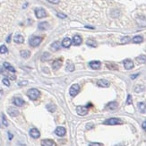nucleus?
I'll use <instances>...</instances> for the list:
<instances>
[{
	"label": "nucleus",
	"mask_w": 146,
	"mask_h": 146,
	"mask_svg": "<svg viewBox=\"0 0 146 146\" xmlns=\"http://www.w3.org/2000/svg\"><path fill=\"white\" fill-rule=\"evenodd\" d=\"M27 83H28L27 81H22V82H21V83H19V86H23V85H26Z\"/></svg>",
	"instance_id": "39"
},
{
	"label": "nucleus",
	"mask_w": 146,
	"mask_h": 146,
	"mask_svg": "<svg viewBox=\"0 0 146 146\" xmlns=\"http://www.w3.org/2000/svg\"><path fill=\"white\" fill-rule=\"evenodd\" d=\"M86 44L90 47H97V42L93 40H88L86 42Z\"/></svg>",
	"instance_id": "27"
},
{
	"label": "nucleus",
	"mask_w": 146,
	"mask_h": 146,
	"mask_svg": "<svg viewBox=\"0 0 146 146\" xmlns=\"http://www.w3.org/2000/svg\"><path fill=\"white\" fill-rule=\"evenodd\" d=\"M139 74H136V75H131V78H132V79H134V78H136V77H137V75H138Z\"/></svg>",
	"instance_id": "42"
},
{
	"label": "nucleus",
	"mask_w": 146,
	"mask_h": 146,
	"mask_svg": "<svg viewBox=\"0 0 146 146\" xmlns=\"http://www.w3.org/2000/svg\"><path fill=\"white\" fill-rule=\"evenodd\" d=\"M116 146H125V145H123V144H117V145H116Z\"/></svg>",
	"instance_id": "45"
},
{
	"label": "nucleus",
	"mask_w": 146,
	"mask_h": 146,
	"mask_svg": "<svg viewBox=\"0 0 146 146\" xmlns=\"http://www.w3.org/2000/svg\"><path fill=\"white\" fill-rule=\"evenodd\" d=\"M13 102H14V104L17 107H22L24 105V101L22 99V98H20V97H16V98H14Z\"/></svg>",
	"instance_id": "10"
},
{
	"label": "nucleus",
	"mask_w": 146,
	"mask_h": 146,
	"mask_svg": "<svg viewBox=\"0 0 146 146\" xmlns=\"http://www.w3.org/2000/svg\"><path fill=\"white\" fill-rule=\"evenodd\" d=\"M8 134H9V139H10V140H11V139L13 138V135H12V134H10V133H8Z\"/></svg>",
	"instance_id": "44"
},
{
	"label": "nucleus",
	"mask_w": 146,
	"mask_h": 146,
	"mask_svg": "<svg viewBox=\"0 0 146 146\" xmlns=\"http://www.w3.org/2000/svg\"><path fill=\"white\" fill-rule=\"evenodd\" d=\"M7 112L11 116H16L19 115V111L16 109H14V108H9V109H7Z\"/></svg>",
	"instance_id": "18"
},
{
	"label": "nucleus",
	"mask_w": 146,
	"mask_h": 146,
	"mask_svg": "<svg viewBox=\"0 0 146 146\" xmlns=\"http://www.w3.org/2000/svg\"><path fill=\"white\" fill-rule=\"evenodd\" d=\"M124 67L126 68V70H130V69H132L133 67H134V63H133V61L132 60H130V59H126V60H124Z\"/></svg>",
	"instance_id": "9"
},
{
	"label": "nucleus",
	"mask_w": 146,
	"mask_h": 146,
	"mask_svg": "<svg viewBox=\"0 0 146 146\" xmlns=\"http://www.w3.org/2000/svg\"><path fill=\"white\" fill-rule=\"evenodd\" d=\"M105 125H109V126H114V125H119L122 124V121L118 118H109L108 120L104 121Z\"/></svg>",
	"instance_id": "6"
},
{
	"label": "nucleus",
	"mask_w": 146,
	"mask_h": 146,
	"mask_svg": "<svg viewBox=\"0 0 146 146\" xmlns=\"http://www.w3.org/2000/svg\"><path fill=\"white\" fill-rule=\"evenodd\" d=\"M142 40H143V39H142V36H135L133 39V42L134 43H141V42H142Z\"/></svg>",
	"instance_id": "25"
},
{
	"label": "nucleus",
	"mask_w": 146,
	"mask_h": 146,
	"mask_svg": "<svg viewBox=\"0 0 146 146\" xmlns=\"http://www.w3.org/2000/svg\"><path fill=\"white\" fill-rule=\"evenodd\" d=\"M47 1L50 3H51V4H58L60 0H47Z\"/></svg>",
	"instance_id": "36"
},
{
	"label": "nucleus",
	"mask_w": 146,
	"mask_h": 146,
	"mask_svg": "<svg viewBox=\"0 0 146 146\" xmlns=\"http://www.w3.org/2000/svg\"><path fill=\"white\" fill-rule=\"evenodd\" d=\"M73 43V40L70 39V38H65L62 41V46L64 47H69L71 46V44Z\"/></svg>",
	"instance_id": "13"
},
{
	"label": "nucleus",
	"mask_w": 146,
	"mask_h": 146,
	"mask_svg": "<svg viewBox=\"0 0 146 146\" xmlns=\"http://www.w3.org/2000/svg\"><path fill=\"white\" fill-rule=\"evenodd\" d=\"M35 15L39 19H41L47 16V12L43 8H36L35 9Z\"/></svg>",
	"instance_id": "3"
},
{
	"label": "nucleus",
	"mask_w": 146,
	"mask_h": 146,
	"mask_svg": "<svg viewBox=\"0 0 146 146\" xmlns=\"http://www.w3.org/2000/svg\"><path fill=\"white\" fill-rule=\"evenodd\" d=\"M65 133H66V130L63 126H57L55 130V134L57 136H64L65 134Z\"/></svg>",
	"instance_id": "7"
},
{
	"label": "nucleus",
	"mask_w": 146,
	"mask_h": 146,
	"mask_svg": "<svg viewBox=\"0 0 146 146\" xmlns=\"http://www.w3.org/2000/svg\"><path fill=\"white\" fill-rule=\"evenodd\" d=\"M79 91H80V86L75 83V84H73L71 86V88H70V90H69V93L72 97H75L78 94Z\"/></svg>",
	"instance_id": "4"
},
{
	"label": "nucleus",
	"mask_w": 146,
	"mask_h": 146,
	"mask_svg": "<svg viewBox=\"0 0 146 146\" xmlns=\"http://www.w3.org/2000/svg\"><path fill=\"white\" fill-rule=\"evenodd\" d=\"M89 105L88 106H78L76 107V112L80 116H85V115L88 114V111H89Z\"/></svg>",
	"instance_id": "2"
},
{
	"label": "nucleus",
	"mask_w": 146,
	"mask_h": 146,
	"mask_svg": "<svg viewBox=\"0 0 146 146\" xmlns=\"http://www.w3.org/2000/svg\"><path fill=\"white\" fill-rule=\"evenodd\" d=\"M41 146H56V142L50 139H45L41 141Z\"/></svg>",
	"instance_id": "11"
},
{
	"label": "nucleus",
	"mask_w": 146,
	"mask_h": 146,
	"mask_svg": "<svg viewBox=\"0 0 146 146\" xmlns=\"http://www.w3.org/2000/svg\"><path fill=\"white\" fill-rule=\"evenodd\" d=\"M3 123H4V125L6 126H7V121H6V116H3Z\"/></svg>",
	"instance_id": "38"
},
{
	"label": "nucleus",
	"mask_w": 146,
	"mask_h": 146,
	"mask_svg": "<svg viewBox=\"0 0 146 146\" xmlns=\"http://www.w3.org/2000/svg\"><path fill=\"white\" fill-rule=\"evenodd\" d=\"M47 28H48V23L46 22H40V23L39 24V29H40V30L45 31V30H47Z\"/></svg>",
	"instance_id": "23"
},
{
	"label": "nucleus",
	"mask_w": 146,
	"mask_h": 146,
	"mask_svg": "<svg viewBox=\"0 0 146 146\" xmlns=\"http://www.w3.org/2000/svg\"><path fill=\"white\" fill-rule=\"evenodd\" d=\"M132 97L130 96V95H129L128 97H127V100H126V104L127 105H131L132 104Z\"/></svg>",
	"instance_id": "33"
},
{
	"label": "nucleus",
	"mask_w": 146,
	"mask_h": 146,
	"mask_svg": "<svg viewBox=\"0 0 146 146\" xmlns=\"http://www.w3.org/2000/svg\"><path fill=\"white\" fill-rule=\"evenodd\" d=\"M61 65H62V60L61 59L55 60V61L53 62V64H52V67H53L54 70L59 69L60 67H61Z\"/></svg>",
	"instance_id": "16"
},
{
	"label": "nucleus",
	"mask_w": 146,
	"mask_h": 146,
	"mask_svg": "<svg viewBox=\"0 0 146 146\" xmlns=\"http://www.w3.org/2000/svg\"><path fill=\"white\" fill-rule=\"evenodd\" d=\"M47 109L50 112H54V111L56 110V106L53 104H48L47 105Z\"/></svg>",
	"instance_id": "29"
},
{
	"label": "nucleus",
	"mask_w": 146,
	"mask_h": 146,
	"mask_svg": "<svg viewBox=\"0 0 146 146\" xmlns=\"http://www.w3.org/2000/svg\"><path fill=\"white\" fill-rule=\"evenodd\" d=\"M129 40H130V38H129V37H125V38H123V39H122L121 42H122L123 44H125V43H127Z\"/></svg>",
	"instance_id": "32"
},
{
	"label": "nucleus",
	"mask_w": 146,
	"mask_h": 146,
	"mask_svg": "<svg viewBox=\"0 0 146 146\" xmlns=\"http://www.w3.org/2000/svg\"><path fill=\"white\" fill-rule=\"evenodd\" d=\"M57 16H58L59 18H65V17H66V15H65V14H61V13H58V14H57Z\"/></svg>",
	"instance_id": "37"
},
{
	"label": "nucleus",
	"mask_w": 146,
	"mask_h": 146,
	"mask_svg": "<svg viewBox=\"0 0 146 146\" xmlns=\"http://www.w3.org/2000/svg\"><path fill=\"white\" fill-rule=\"evenodd\" d=\"M144 89H145V88H144V86H142V85H137V86L134 88V91H135V92H141V91H142Z\"/></svg>",
	"instance_id": "30"
},
{
	"label": "nucleus",
	"mask_w": 146,
	"mask_h": 146,
	"mask_svg": "<svg viewBox=\"0 0 146 146\" xmlns=\"http://www.w3.org/2000/svg\"><path fill=\"white\" fill-rule=\"evenodd\" d=\"M97 83H98V85H99L100 87H103V88H107V87L109 86V82L105 79L99 80V81L97 82Z\"/></svg>",
	"instance_id": "14"
},
{
	"label": "nucleus",
	"mask_w": 146,
	"mask_h": 146,
	"mask_svg": "<svg viewBox=\"0 0 146 146\" xmlns=\"http://www.w3.org/2000/svg\"><path fill=\"white\" fill-rule=\"evenodd\" d=\"M90 66H91V69L98 70V69H100V67H101V62L100 61H91V63H90Z\"/></svg>",
	"instance_id": "15"
},
{
	"label": "nucleus",
	"mask_w": 146,
	"mask_h": 146,
	"mask_svg": "<svg viewBox=\"0 0 146 146\" xmlns=\"http://www.w3.org/2000/svg\"><path fill=\"white\" fill-rule=\"evenodd\" d=\"M20 55L22 58H28L31 56V52L29 50H22L20 52Z\"/></svg>",
	"instance_id": "21"
},
{
	"label": "nucleus",
	"mask_w": 146,
	"mask_h": 146,
	"mask_svg": "<svg viewBox=\"0 0 146 146\" xmlns=\"http://www.w3.org/2000/svg\"><path fill=\"white\" fill-rule=\"evenodd\" d=\"M73 40V43H74V45H75V46H79V45H81L82 42H83V40H82L81 36H79V35L74 36L73 40Z\"/></svg>",
	"instance_id": "12"
},
{
	"label": "nucleus",
	"mask_w": 146,
	"mask_h": 146,
	"mask_svg": "<svg viewBox=\"0 0 146 146\" xmlns=\"http://www.w3.org/2000/svg\"><path fill=\"white\" fill-rule=\"evenodd\" d=\"M138 108H139V109H140L141 112H144L145 109H146V104H145V103H143V102L138 103Z\"/></svg>",
	"instance_id": "28"
},
{
	"label": "nucleus",
	"mask_w": 146,
	"mask_h": 146,
	"mask_svg": "<svg viewBox=\"0 0 146 146\" xmlns=\"http://www.w3.org/2000/svg\"><path fill=\"white\" fill-rule=\"evenodd\" d=\"M4 67L6 68V70H8L9 72H12V73H15V69H14V67H13L12 65H10V64L7 63V62H5V63H4Z\"/></svg>",
	"instance_id": "20"
},
{
	"label": "nucleus",
	"mask_w": 146,
	"mask_h": 146,
	"mask_svg": "<svg viewBox=\"0 0 146 146\" xmlns=\"http://www.w3.org/2000/svg\"><path fill=\"white\" fill-rule=\"evenodd\" d=\"M59 48H60V43L58 41H56L54 42V43H52L51 50H53V51H57V50H58Z\"/></svg>",
	"instance_id": "22"
},
{
	"label": "nucleus",
	"mask_w": 146,
	"mask_h": 146,
	"mask_svg": "<svg viewBox=\"0 0 146 146\" xmlns=\"http://www.w3.org/2000/svg\"><path fill=\"white\" fill-rule=\"evenodd\" d=\"M142 128L144 129V130L146 131V121H144L143 123H142Z\"/></svg>",
	"instance_id": "41"
},
{
	"label": "nucleus",
	"mask_w": 146,
	"mask_h": 146,
	"mask_svg": "<svg viewBox=\"0 0 146 146\" xmlns=\"http://www.w3.org/2000/svg\"><path fill=\"white\" fill-rule=\"evenodd\" d=\"M10 40H11V35L7 38V40H6V42H8V43H9V42H10Z\"/></svg>",
	"instance_id": "43"
},
{
	"label": "nucleus",
	"mask_w": 146,
	"mask_h": 146,
	"mask_svg": "<svg viewBox=\"0 0 146 146\" xmlns=\"http://www.w3.org/2000/svg\"><path fill=\"white\" fill-rule=\"evenodd\" d=\"M2 82L6 86H9V85H10V83H9V81H8L6 78H4V79L2 80Z\"/></svg>",
	"instance_id": "34"
},
{
	"label": "nucleus",
	"mask_w": 146,
	"mask_h": 146,
	"mask_svg": "<svg viewBox=\"0 0 146 146\" xmlns=\"http://www.w3.org/2000/svg\"><path fill=\"white\" fill-rule=\"evenodd\" d=\"M136 61L139 63H145L146 62V56L145 55H140L139 57H136Z\"/></svg>",
	"instance_id": "24"
},
{
	"label": "nucleus",
	"mask_w": 146,
	"mask_h": 146,
	"mask_svg": "<svg viewBox=\"0 0 146 146\" xmlns=\"http://www.w3.org/2000/svg\"><path fill=\"white\" fill-rule=\"evenodd\" d=\"M66 70L69 72H73L75 70V65L72 62H68L67 63V65H66Z\"/></svg>",
	"instance_id": "26"
},
{
	"label": "nucleus",
	"mask_w": 146,
	"mask_h": 146,
	"mask_svg": "<svg viewBox=\"0 0 146 146\" xmlns=\"http://www.w3.org/2000/svg\"><path fill=\"white\" fill-rule=\"evenodd\" d=\"M90 146H102L101 143H96V142H93V143H91Z\"/></svg>",
	"instance_id": "40"
},
{
	"label": "nucleus",
	"mask_w": 146,
	"mask_h": 146,
	"mask_svg": "<svg viewBox=\"0 0 146 146\" xmlns=\"http://www.w3.org/2000/svg\"><path fill=\"white\" fill-rule=\"evenodd\" d=\"M14 42H15V43L22 44V43H23V41H24V38L22 37V35H19V34H18V35L14 36Z\"/></svg>",
	"instance_id": "19"
},
{
	"label": "nucleus",
	"mask_w": 146,
	"mask_h": 146,
	"mask_svg": "<svg viewBox=\"0 0 146 146\" xmlns=\"http://www.w3.org/2000/svg\"><path fill=\"white\" fill-rule=\"evenodd\" d=\"M42 39L40 37H33L30 40V45L32 47H37L40 44Z\"/></svg>",
	"instance_id": "5"
},
{
	"label": "nucleus",
	"mask_w": 146,
	"mask_h": 146,
	"mask_svg": "<svg viewBox=\"0 0 146 146\" xmlns=\"http://www.w3.org/2000/svg\"><path fill=\"white\" fill-rule=\"evenodd\" d=\"M7 52V48H6V46H1L0 47V53L1 54H5V53H6Z\"/></svg>",
	"instance_id": "31"
},
{
	"label": "nucleus",
	"mask_w": 146,
	"mask_h": 146,
	"mask_svg": "<svg viewBox=\"0 0 146 146\" xmlns=\"http://www.w3.org/2000/svg\"><path fill=\"white\" fill-rule=\"evenodd\" d=\"M40 92L39 90L37 89H30L29 91H27V96L30 98L31 100H32V101H35V100H37L39 97H40Z\"/></svg>",
	"instance_id": "1"
},
{
	"label": "nucleus",
	"mask_w": 146,
	"mask_h": 146,
	"mask_svg": "<svg viewBox=\"0 0 146 146\" xmlns=\"http://www.w3.org/2000/svg\"><path fill=\"white\" fill-rule=\"evenodd\" d=\"M117 102H116V101H112V102H109V104L107 105L106 109H109V110H114V109H116V108H117Z\"/></svg>",
	"instance_id": "17"
},
{
	"label": "nucleus",
	"mask_w": 146,
	"mask_h": 146,
	"mask_svg": "<svg viewBox=\"0 0 146 146\" xmlns=\"http://www.w3.org/2000/svg\"><path fill=\"white\" fill-rule=\"evenodd\" d=\"M48 57H50V54H48V53H44L43 56H42V57H41V59L45 60V58H48Z\"/></svg>",
	"instance_id": "35"
},
{
	"label": "nucleus",
	"mask_w": 146,
	"mask_h": 146,
	"mask_svg": "<svg viewBox=\"0 0 146 146\" xmlns=\"http://www.w3.org/2000/svg\"><path fill=\"white\" fill-rule=\"evenodd\" d=\"M30 135L32 136V138L37 139V138H39V137L40 136V131L38 130V129L32 128L30 130Z\"/></svg>",
	"instance_id": "8"
}]
</instances>
